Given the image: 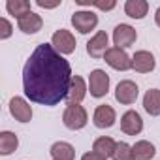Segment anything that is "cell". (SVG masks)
<instances>
[{
  "label": "cell",
  "mask_w": 160,
  "mask_h": 160,
  "mask_svg": "<svg viewBox=\"0 0 160 160\" xmlns=\"http://www.w3.org/2000/svg\"><path fill=\"white\" fill-rule=\"evenodd\" d=\"M72 77L70 62L51 43H40L23 68V89L30 102L57 106L68 96Z\"/></svg>",
  "instance_id": "1"
},
{
  "label": "cell",
  "mask_w": 160,
  "mask_h": 160,
  "mask_svg": "<svg viewBox=\"0 0 160 160\" xmlns=\"http://www.w3.org/2000/svg\"><path fill=\"white\" fill-rule=\"evenodd\" d=\"M87 121H89L87 111H85L83 106H79V104H68L64 113H62V122L70 130H81L87 124Z\"/></svg>",
  "instance_id": "2"
},
{
  "label": "cell",
  "mask_w": 160,
  "mask_h": 160,
  "mask_svg": "<svg viewBox=\"0 0 160 160\" xmlns=\"http://www.w3.org/2000/svg\"><path fill=\"white\" fill-rule=\"evenodd\" d=\"M72 25L77 32L81 34H89L91 30L96 28L98 25V15L91 10H81V12H75L72 15Z\"/></svg>",
  "instance_id": "3"
},
{
  "label": "cell",
  "mask_w": 160,
  "mask_h": 160,
  "mask_svg": "<svg viewBox=\"0 0 160 160\" xmlns=\"http://www.w3.org/2000/svg\"><path fill=\"white\" fill-rule=\"evenodd\" d=\"M89 91L91 96L94 98H102L108 94L109 91V75L104 70H92L89 75Z\"/></svg>",
  "instance_id": "4"
},
{
  "label": "cell",
  "mask_w": 160,
  "mask_h": 160,
  "mask_svg": "<svg viewBox=\"0 0 160 160\" xmlns=\"http://www.w3.org/2000/svg\"><path fill=\"white\" fill-rule=\"evenodd\" d=\"M104 58H106V62H108L113 70L126 72V70L132 68V58H130V57L126 55V51L121 49V47H109V49L106 51Z\"/></svg>",
  "instance_id": "5"
},
{
  "label": "cell",
  "mask_w": 160,
  "mask_h": 160,
  "mask_svg": "<svg viewBox=\"0 0 160 160\" xmlns=\"http://www.w3.org/2000/svg\"><path fill=\"white\" fill-rule=\"evenodd\" d=\"M51 45H53L60 55H70V53L75 51V38H73V34H72L70 30L60 28V30H57V32L53 34Z\"/></svg>",
  "instance_id": "6"
},
{
  "label": "cell",
  "mask_w": 160,
  "mask_h": 160,
  "mask_svg": "<svg viewBox=\"0 0 160 160\" xmlns=\"http://www.w3.org/2000/svg\"><path fill=\"white\" fill-rule=\"evenodd\" d=\"M136 40H138V32H136L134 27L124 25V23L115 27V30H113V43H115V47H121V49L130 47V45L136 43Z\"/></svg>",
  "instance_id": "7"
},
{
  "label": "cell",
  "mask_w": 160,
  "mask_h": 160,
  "mask_svg": "<svg viewBox=\"0 0 160 160\" xmlns=\"http://www.w3.org/2000/svg\"><path fill=\"white\" fill-rule=\"evenodd\" d=\"M138 94H139V89L134 81H130V79H124V81H121L115 89V100L119 104H124V106H130L138 100Z\"/></svg>",
  "instance_id": "8"
},
{
  "label": "cell",
  "mask_w": 160,
  "mask_h": 160,
  "mask_svg": "<svg viewBox=\"0 0 160 160\" xmlns=\"http://www.w3.org/2000/svg\"><path fill=\"white\" fill-rule=\"evenodd\" d=\"M10 113H12V117H13L15 121H19V122H28V121L32 119V108H30V104H28L25 98H21V96H13V98L10 100Z\"/></svg>",
  "instance_id": "9"
},
{
  "label": "cell",
  "mask_w": 160,
  "mask_h": 160,
  "mask_svg": "<svg viewBox=\"0 0 160 160\" xmlns=\"http://www.w3.org/2000/svg\"><path fill=\"white\" fill-rule=\"evenodd\" d=\"M115 119H117L115 109L108 104L98 106L94 109V115H92V122H94L96 128H111L115 124Z\"/></svg>",
  "instance_id": "10"
},
{
  "label": "cell",
  "mask_w": 160,
  "mask_h": 160,
  "mask_svg": "<svg viewBox=\"0 0 160 160\" xmlns=\"http://www.w3.org/2000/svg\"><path fill=\"white\" fill-rule=\"evenodd\" d=\"M121 130H122L124 134H128V136H138V134L143 130V121H141L139 113L134 111V109L126 111V113L121 117Z\"/></svg>",
  "instance_id": "11"
},
{
  "label": "cell",
  "mask_w": 160,
  "mask_h": 160,
  "mask_svg": "<svg viewBox=\"0 0 160 160\" xmlns=\"http://www.w3.org/2000/svg\"><path fill=\"white\" fill-rule=\"evenodd\" d=\"M108 34L104 32V30H100V32H96L89 42H87V53L92 57V58H100V57H104L106 55V51L109 49L108 47Z\"/></svg>",
  "instance_id": "12"
},
{
  "label": "cell",
  "mask_w": 160,
  "mask_h": 160,
  "mask_svg": "<svg viewBox=\"0 0 160 160\" xmlns=\"http://www.w3.org/2000/svg\"><path fill=\"white\" fill-rule=\"evenodd\" d=\"M156 66L154 62V57L149 53V51H136L134 57H132V70L139 72V73H149L152 72Z\"/></svg>",
  "instance_id": "13"
},
{
  "label": "cell",
  "mask_w": 160,
  "mask_h": 160,
  "mask_svg": "<svg viewBox=\"0 0 160 160\" xmlns=\"http://www.w3.org/2000/svg\"><path fill=\"white\" fill-rule=\"evenodd\" d=\"M17 27H19V30H23L25 34H36L38 30H42L43 21H42V17H40L38 13L30 12V13H27L25 17H21V19L17 21Z\"/></svg>",
  "instance_id": "14"
},
{
  "label": "cell",
  "mask_w": 160,
  "mask_h": 160,
  "mask_svg": "<svg viewBox=\"0 0 160 160\" xmlns=\"http://www.w3.org/2000/svg\"><path fill=\"white\" fill-rule=\"evenodd\" d=\"M85 94H87V85H85V81H83L79 75H73V77H72V85H70V92H68V96H66L68 104H79V102L85 98Z\"/></svg>",
  "instance_id": "15"
},
{
  "label": "cell",
  "mask_w": 160,
  "mask_h": 160,
  "mask_svg": "<svg viewBox=\"0 0 160 160\" xmlns=\"http://www.w3.org/2000/svg\"><path fill=\"white\" fill-rule=\"evenodd\" d=\"M154 154H156V149L151 141L141 139V141H136L132 145V158L134 160H151Z\"/></svg>",
  "instance_id": "16"
},
{
  "label": "cell",
  "mask_w": 160,
  "mask_h": 160,
  "mask_svg": "<svg viewBox=\"0 0 160 160\" xmlns=\"http://www.w3.org/2000/svg\"><path fill=\"white\" fill-rule=\"evenodd\" d=\"M143 108L152 117L160 115V91L158 89H149L145 92V96H143Z\"/></svg>",
  "instance_id": "17"
},
{
  "label": "cell",
  "mask_w": 160,
  "mask_h": 160,
  "mask_svg": "<svg viewBox=\"0 0 160 160\" xmlns=\"http://www.w3.org/2000/svg\"><path fill=\"white\" fill-rule=\"evenodd\" d=\"M124 12L132 19H143L149 12V2L147 0H128L124 4Z\"/></svg>",
  "instance_id": "18"
},
{
  "label": "cell",
  "mask_w": 160,
  "mask_h": 160,
  "mask_svg": "<svg viewBox=\"0 0 160 160\" xmlns=\"http://www.w3.org/2000/svg\"><path fill=\"white\" fill-rule=\"evenodd\" d=\"M49 152H51L53 160H73V156H75V151H73V147L68 141H57V143H53Z\"/></svg>",
  "instance_id": "19"
},
{
  "label": "cell",
  "mask_w": 160,
  "mask_h": 160,
  "mask_svg": "<svg viewBox=\"0 0 160 160\" xmlns=\"http://www.w3.org/2000/svg\"><path fill=\"white\" fill-rule=\"evenodd\" d=\"M17 147H19V139H17V136H15L13 132H10V130L0 132V154L8 156V154H12Z\"/></svg>",
  "instance_id": "20"
},
{
  "label": "cell",
  "mask_w": 160,
  "mask_h": 160,
  "mask_svg": "<svg viewBox=\"0 0 160 160\" xmlns=\"http://www.w3.org/2000/svg\"><path fill=\"white\" fill-rule=\"evenodd\" d=\"M115 147H117V141H115V139H111V138H106V136L98 138V139L92 143V151H94V152H98V154H102L104 158L113 156Z\"/></svg>",
  "instance_id": "21"
},
{
  "label": "cell",
  "mask_w": 160,
  "mask_h": 160,
  "mask_svg": "<svg viewBox=\"0 0 160 160\" xmlns=\"http://www.w3.org/2000/svg\"><path fill=\"white\" fill-rule=\"evenodd\" d=\"M6 10H8V13L13 15L17 21H19L21 17H25L27 13L32 12L28 0H8V2H6Z\"/></svg>",
  "instance_id": "22"
},
{
  "label": "cell",
  "mask_w": 160,
  "mask_h": 160,
  "mask_svg": "<svg viewBox=\"0 0 160 160\" xmlns=\"http://www.w3.org/2000/svg\"><path fill=\"white\" fill-rule=\"evenodd\" d=\"M111 158L113 160H134L132 158V147L128 143H124V141H119Z\"/></svg>",
  "instance_id": "23"
},
{
  "label": "cell",
  "mask_w": 160,
  "mask_h": 160,
  "mask_svg": "<svg viewBox=\"0 0 160 160\" xmlns=\"http://www.w3.org/2000/svg\"><path fill=\"white\" fill-rule=\"evenodd\" d=\"M77 4H81V6H94V8H98V10H104V12H109V10H113L115 6H117V2L115 0H75Z\"/></svg>",
  "instance_id": "24"
},
{
  "label": "cell",
  "mask_w": 160,
  "mask_h": 160,
  "mask_svg": "<svg viewBox=\"0 0 160 160\" xmlns=\"http://www.w3.org/2000/svg\"><path fill=\"white\" fill-rule=\"evenodd\" d=\"M12 25H10V21L8 19H0V40H8L10 36H12Z\"/></svg>",
  "instance_id": "25"
},
{
  "label": "cell",
  "mask_w": 160,
  "mask_h": 160,
  "mask_svg": "<svg viewBox=\"0 0 160 160\" xmlns=\"http://www.w3.org/2000/svg\"><path fill=\"white\" fill-rule=\"evenodd\" d=\"M81 160H108V158H104L102 154H98V152L91 151V152H85V154L81 156Z\"/></svg>",
  "instance_id": "26"
},
{
  "label": "cell",
  "mask_w": 160,
  "mask_h": 160,
  "mask_svg": "<svg viewBox=\"0 0 160 160\" xmlns=\"http://www.w3.org/2000/svg\"><path fill=\"white\" fill-rule=\"evenodd\" d=\"M40 8H57L60 2H43V0H38V2H36Z\"/></svg>",
  "instance_id": "27"
},
{
  "label": "cell",
  "mask_w": 160,
  "mask_h": 160,
  "mask_svg": "<svg viewBox=\"0 0 160 160\" xmlns=\"http://www.w3.org/2000/svg\"><path fill=\"white\" fill-rule=\"evenodd\" d=\"M154 21H156V25L160 27V8L156 10V13H154Z\"/></svg>",
  "instance_id": "28"
}]
</instances>
